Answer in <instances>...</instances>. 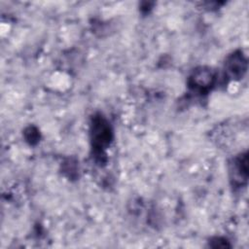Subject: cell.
Returning <instances> with one entry per match:
<instances>
[{
  "instance_id": "obj_1",
  "label": "cell",
  "mask_w": 249,
  "mask_h": 249,
  "mask_svg": "<svg viewBox=\"0 0 249 249\" xmlns=\"http://www.w3.org/2000/svg\"><path fill=\"white\" fill-rule=\"evenodd\" d=\"M90 135L96 155L104 156L103 151L112 140V128L110 124L101 115L93 117L90 125Z\"/></svg>"
},
{
  "instance_id": "obj_3",
  "label": "cell",
  "mask_w": 249,
  "mask_h": 249,
  "mask_svg": "<svg viewBox=\"0 0 249 249\" xmlns=\"http://www.w3.org/2000/svg\"><path fill=\"white\" fill-rule=\"evenodd\" d=\"M247 68V61L240 51L234 52L227 57L225 69L228 76L231 79H240Z\"/></svg>"
},
{
  "instance_id": "obj_2",
  "label": "cell",
  "mask_w": 249,
  "mask_h": 249,
  "mask_svg": "<svg viewBox=\"0 0 249 249\" xmlns=\"http://www.w3.org/2000/svg\"><path fill=\"white\" fill-rule=\"evenodd\" d=\"M216 80L215 72L206 66L196 68L189 78V87L198 93L207 92Z\"/></svg>"
},
{
  "instance_id": "obj_5",
  "label": "cell",
  "mask_w": 249,
  "mask_h": 249,
  "mask_svg": "<svg viewBox=\"0 0 249 249\" xmlns=\"http://www.w3.org/2000/svg\"><path fill=\"white\" fill-rule=\"evenodd\" d=\"M24 136L27 142H29L30 144H35L38 142L39 139V133L38 130L33 127V126H29L28 128L25 129L24 131Z\"/></svg>"
},
{
  "instance_id": "obj_4",
  "label": "cell",
  "mask_w": 249,
  "mask_h": 249,
  "mask_svg": "<svg viewBox=\"0 0 249 249\" xmlns=\"http://www.w3.org/2000/svg\"><path fill=\"white\" fill-rule=\"evenodd\" d=\"M247 156H241L233 160L232 166L231 168V178L235 184L241 185L243 181H246L247 179Z\"/></svg>"
}]
</instances>
